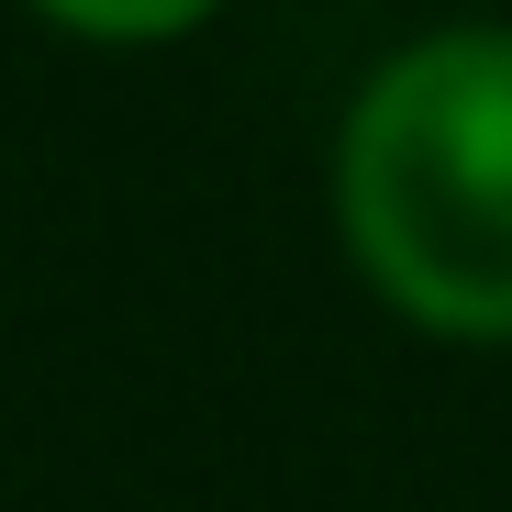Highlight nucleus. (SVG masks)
Returning a JSON list of instances; mask_svg holds the SVG:
<instances>
[{
	"mask_svg": "<svg viewBox=\"0 0 512 512\" xmlns=\"http://www.w3.org/2000/svg\"><path fill=\"white\" fill-rule=\"evenodd\" d=\"M34 12L56 34H90V45H167V34L212 23L223 0H34Z\"/></svg>",
	"mask_w": 512,
	"mask_h": 512,
	"instance_id": "f03ea898",
	"label": "nucleus"
},
{
	"mask_svg": "<svg viewBox=\"0 0 512 512\" xmlns=\"http://www.w3.org/2000/svg\"><path fill=\"white\" fill-rule=\"evenodd\" d=\"M334 212L390 312L457 346H512V34L401 45L334 145Z\"/></svg>",
	"mask_w": 512,
	"mask_h": 512,
	"instance_id": "f257e3e1",
	"label": "nucleus"
}]
</instances>
